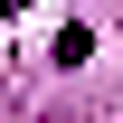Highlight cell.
<instances>
[{
	"mask_svg": "<svg viewBox=\"0 0 123 123\" xmlns=\"http://www.w3.org/2000/svg\"><path fill=\"white\" fill-rule=\"evenodd\" d=\"M0 10H29V0H0Z\"/></svg>",
	"mask_w": 123,
	"mask_h": 123,
	"instance_id": "6da1fadb",
	"label": "cell"
}]
</instances>
